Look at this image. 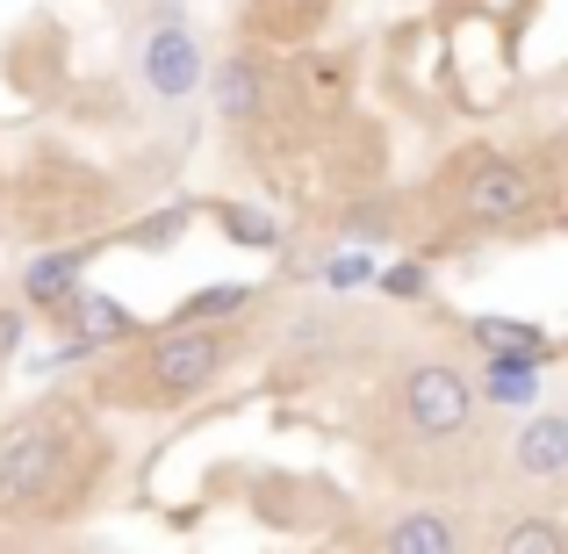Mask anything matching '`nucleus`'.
Instances as JSON below:
<instances>
[{
	"mask_svg": "<svg viewBox=\"0 0 568 554\" xmlns=\"http://www.w3.org/2000/svg\"><path fill=\"white\" fill-rule=\"evenodd\" d=\"M202 80L187 0H0V260L152 216L202 152Z\"/></svg>",
	"mask_w": 568,
	"mask_h": 554,
	"instance_id": "nucleus-3",
	"label": "nucleus"
},
{
	"mask_svg": "<svg viewBox=\"0 0 568 554\" xmlns=\"http://www.w3.org/2000/svg\"><path fill=\"white\" fill-rule=\"evenodd\" d=\"M123 483V425L80 382L37 389L0 411V547L72 541L109 518Z\"/></svg>",
	"mask_w": 568,
	"mask_h": 554,
	"instance_id": "nucleus-4",
	"label": "nucleus"
},
{
	"mask_svg": "<svg viewBox=\"0 0 568 554\" xmlns=\"http://www.w3.org/2000/svg\"><path fill=\"white\" fill-rule=\"evenodd\" d=\"M288 289H237V295H202L181 318L144 324L123 346H109L94 367L80 374V389L115 417V425H159V417L202 403L223 374L252 361L266 332L281 318Z\"/></svg>",
	"mask_w": 568,
	"mask_h": 554,
	"instance_id": "nucleus-5",
	"label": "nucleus"
},
{
	"mask_svg": "<svg viewBox=\"0 0 568 554\" xmlns=\"http://www.w3.org/2000/svg\"><path fill=\"white\" fill-rule=\"evenodd\" d=\"M22 332H29V310H22V289H14L8 260H0V389H8L14 353H22Z\"/></svg>",
	"mask_w": 568,
	"mask_h": 554,
	"instance_id": "nucleus-6",
	"label": "nucleus"
},
{
	"mask_svg": "<svg viewBox=\"0 0 568 554\" xmlns=\"http://www.w3.org/2000/svg\"><path fill=\"white\" fill-rule=\"evenodd\" d=\"M504 346L410 295H281L274 332L159 417V518L209 512L353 554H561L568 425L555 346Z\"/></svg>",
	"mask_w": 568,
	"mask_h": 554,
	"instance_id": "nucleus-1",
	"label": "nucleus"
},
{
	"mask_svg": "<svg viewBox=\"0 0 568 554\" xmlns=\"http://www.w3.org/2000/svg\"><path fill=\"white\" fill-rule=\"evenodd\" d=\"M216 159L317 245L468 260L568 216L561 0H231Z\"/></svg>",
	"mask_w": 568,
	"mask_h": 554,
	"instance_id": "nucleus-2",
	"label": "nucleus"
}]
</instances>
